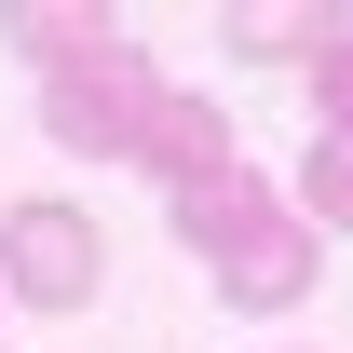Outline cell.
Returning a JSON list of instances; mask_svg holds the SVG:
<instances>
[{
    "label": "cell",
    "instance_id": "6da1fadb",
    "mask_svg": "<svg viewBox=\"0 0 353 353\" xmlns=\"http://www.w3.org/2000/svg\"><path fill=\"white\" fill-rule=\"evenodd\" d=\"M176 245L218 272V299H231V312H299V299H312V272H326V231H312V218H299V190H272L259 163L204 176V190H176Z\"/></svg>",
    "mask_w": 353,
    "mask_h": 353
},
{
    "label": "cell",
    "instance_id": "7a4b0ae2",
    "mask_svg": "<svg viewBox=\"0 0 353 353\" xmlns=\"http://www.w3.org/2000/svg\"><path fill=\"white\" fill-rule=\"evenodd\" d=\"M109 285V231L68 204V190H28L14 218H0V299L14 312H82Z\"/></svg>",
    "mask_w": 353,
    "mask_h": 353
},
{
    "label": "cell",
    "instance_id": "3957f363",
    "mask_svg": "<svg viewBox=\"0 0 353 353\" xmlns=\"http://www.w3.org/2000/svg\"><path fill=\"white\" fill-rule=\"evenodd\" d=\"M163 68H150V41L95 54V68H68V82H41V136L68 150V163H136V136H150V109H163Z\"/></svg>",
    "mask_w": 353,
    "mask_h": 353
},
{
    "label": "cell",
    "instance_id": "277c9868",
    "mask_svg": "<svg viewBox=\"0 0 353 353\" xmlns=\"http://www.w3.org/2000/svg\"><path fill=\"white\" fill-rule=\"evenodd\" d=\"M218 41H231V68H326V54L353 41V14L340 0H245V14H218Z\"/></svg>",
    "mask_w": 353,
    "mask_h": 353
},
{
    "label": "cell",
    "instance_id": "5b68a950",
    "mask_svg": "<svg viewBox=\"0 0 353 353\" xmlns=\"http://www.w3.org/2000/svg\"><path fill=\"white\" fill-rule=\"evenodd\" d=\"M0 41L28 54L41 82H68V68H95V54H123L136 28L109 14V0H14V14H0Z\"/></svg>",
    "mask_w": 353,
    "mask_h": 353
},
{
    "label": "cell",
    "instance_id": "8992f818",
    "mask_svg": "<svg viewBox=\"0 0 353 353\" xmlns=\"http://www.w3.org/2000/svg\"><path fill=\"white\" fill-rule=\"evenodd\" d=\"M136 163L163 176V190H204V176H231L245 150H231V109H204V95H163V109H150V136H136Z\"/></svg>",
    "mask_w": 353,
    "mask_h": 353
},
{
    "label": "cell",
    "instance_id": "52a82bcc",
    "mask_svg": "<svg viewBox=\"0 0 353 353\" xmlns=\"http://www.w3.org/2000/svg\"><path fill=\"white\" fill-rule=\"evenodd\" d=\"M299 218L312 231H353V136H312L299 150Z\"/></svg>",
    "mask_w": 353,
    "mask_h": 353
},
{
    "label": "cell",
    "instance_id": "ba28073f",
    "mask_svg": "<svg viewBox=\"0 0 353 353\" xmlns=\"http://www.w3.org/2000/svg\"><path fill=\"white\" fill-rule=\"evenodd\" d=\"M312 136H353V41L312 68Z\"/></svg>",
    "mask_w": 353,
    "mask_h": 353
}]
</instances>
